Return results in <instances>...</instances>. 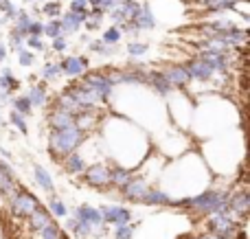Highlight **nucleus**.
<instances>
[{
	"mask_svg": "<svg viewBox=\"0 0 250 239\" xmlns=\"http://www.w3.org/2000/svg\"><path fill=\"white\" fill-rule=\"evenodd\" d=\"M88 2L86 0H68V11L73 13H82V16H88Z\"/></svg>",
	"mask_w": 250,
	"mask_h": 239,
	"instance_id": "41",
	"label": "nucleus"
},
{
	"mask_svg": "<svg viewBox=\"0 0 250 239\" xmlns=\"http://www.w3.org/2000/svg\"><path fill=\"white\" fill-rule=\"evenodd\" d=\"M163 75H165V79H167V81L171 83L173 88H176V90H185V88L191 83L189 73H187L185 64H173V66H167V68L163 70Z\"/></svg>",
	"mask_w": 250,
	"mask_h": 239,
	"instance_id": "11",
	"label": "nucleus"
},
{
	"mask_svg": "<svg viewBox=\"0 0 250 239\" xmlns=\"http://www.w3.org/2000/svg\"><path fill=\"white\" fill-rule=\"evenodd\" d=\"M66 48H68V40H66L64 35H60V38H55L51 42V51L53 53H64Z\"/></svg>",
	"mask_w": 250,
	"mask_h": 239,
	"instance_id": "44",
	"label": "nucleus"
},
{
	"mask_svg": "<svg viewBox=\"0 0 250 239\" xmlns=\"http://www.w3.org/2000/svg\"><path fill=\"white\" fill-rule=\"evenodd\" d=\"M86 139H88V134L79 130L77 125L66 127V130H51L48 140H46L48 154H51V158L55 162H62L68 154L82 149V145L86 143Z\"/></svg>",
	"mask_w": 250,
	"mask_h": 239,
	"instance_id": "1",
	"label": "nucleus"
},
{
	"mask_svg": "<svg viewBox=\"0 0 250 239\" xmlns=\"http://www.w3.org/2000/svg\"><path fill=\"white\" fill-rule=\"evenodd\" d=\"M185 68H187V73H189L191 81H200V83H215L222 75V73H215L207 61L198 60V57H191L185 64Z\"/></svg>",
	"mask_w": 250,
	"mask_h": 239,
	"instance_id": "7",
	"label": "nucleus"
},
{
	"mask_svg": "<svg viewBox=\"0 0 250 239\" xmlns=\"http://www.w3.org/2000/svg\"><path fill=\"white\" fill-rule=\"evenodd\" d=\"M99 121H101L99 110H79V112L75 114V125H77L82 132H86V134H90Z\"/></svg>",
	"mask_w": 250,
	"mask_h": 239,
	"instance_id": "14",
	"label": "nucleus"
},
{
	"mask_svg": "<svg viewBox=\"0 0 250 239\" xmlns=\"http://www.w3.org/2000/svg\"><path fill=\"white\" fill-rule=\"evenodd\" d=\"M9 123H11V125L16 127L18 132H22V134H29V123H26V117H22L20 112L11 110V112H9Z\"/></svg>",
	"mask_w": 250,
	"mask_h": 239,
	"instance_id": "33",
	"label": "nucleus"
},
{
	"mask_svg": "<svg viewBox=\"0 0 250 239\" xmlns=\"http://www.w3.org/2000/svg\"><path fill=\"white\" fill-rule=\"evenodd\" d=\"M147 86H149L158 97H169L173 90H176V88L165 79L163 70H154V68H149V73H147Z\"/></svg>",
	"mask_w": 250,
	"mask_h": 239,
	"instance_id": "12",
	"label": "nucleus"
},
{
	"mask_svg": "<svg viewBox=\"0 0 250 239\" xmlns=\"http://www.w3.org/2000/svg\"><path fill=\"white\" fill-rule=\"evenodd\" d=\"M88 51L95 53V55H101V57H112L119 53V48H117V44H105V42H101V40H90V42H88Z\"/></svg>",
	"mask_w": 250,
	"mask_h": 239,
	"instance_id": "25",
	"label": "nucleus"
},
{
	"mask_svg": "<svg viewBox=\"0 0 250 239\" xmlns=\"http://www.w3.org/2000/svg\"><path fill=\"white\" fill-rule=\"evenodd\" d=\"M99 213L104 218V224H127L132 222V211L125 209V206H114V204H104L99 206Z\"/></svg>",
	"mask_w": 250,
	"mask_h": 239,
	"instance_id": "10",
	"label": "nucleus"
},
{
	"mask_svg": "<svg viewBox=\"0 0 250 239\" xmlns=\"http://www.w3.org/2000/svg\"><path fill=\"white\" fill-rule=\"evenodd\" d=\"M86 2H88V7H99L101 0H86Z\"/></svg>",
	"mask_w": 250,
	"mask_h": 239,
	"instance_id": "49",
	"label": "nucleus"
},
{
	"mask_svg": "<svg viewBox=\"0 0 250 239\" xmlns=\"http://www.w3.org/2000/svg\"><path fill=\"white\" fill-rule=\"evenodd\" d=\"M134 231H136V224H132V222L117 224V226H114V237L117 239H129L134 235Z\"/></svg>",
	"mask_w": 250,
	"mask_h": 239,
	"instance_id": "38",
	"label": "nucleus"
},
{
	"mask_svg": "<svg viewBox=\"0 0 250 239\" xmlns=\"http://www.w3.org/2000/svg\"><path fill=\"white\" fill-rule=\"evenodd\" d=\"M73 213H75L73 218L79 219V222L90 231V235H101V233H104L105 224H104V218H101L99 209H95V206H90V204H79L73 209Z\"/></svg>",
	"mask_w": 250,
	"mask_h": 239,
	"instance_id": "6",
	"label": "nucleus"
},
{
	"mask_svg": "<svg viewBox=\"0 0 250 239\" xmlns=\"http://www.w3.org/2000/svg\"><path fill=\"white\" fill-rule=\"evenodd\" d=\"M33 178H35V182H38V187L42 189V191H46L48 196L55 191V182H53L51 174H48L44 167H40V165L33 167Z\"/></svg>",
	"mask_w": 250,
	"mask_h": 239,
	"instance_id": "23",
	"label": "nucleus"
},
{
	"mask_svg": "<svg viewBox=\"0 0 250 239\" xmlns=\"http://www.w3.org/2000/svg\"><path fill=\"white\" fill-rule=\"evenodd\" d=\"M9 97H11V95H7V92H0V103H4V101H9Z\"/></svg>",
	"mask_w": 250,
	"mask_h": 239,
	"instance_id": "48",
	"label": "nucleus"
},
{
	"mask_svg": "<svg viewBox=\"0 0 250 239\" xmlns=\"http://www.w3.org/2000/svg\"><path fill=\"white\" fill-rule=\"evenodd\" d=\"M83 20H86V16H82V13H73V11L62 13V16H60L62 35H64V38H68V35L79 33V29L83 26Z\"/></svg>",
	"mask_w": 250,
	"mask_h": 239,
	"instance_id": "13",
	"label": "nucleus"
},
{
	"mask_svg": "<svg viewBox=\"0 0 250 239\" xmlns=\"http://www.w3.org/2000/svg\"><path fill=\"white\" fill-rule=\"evenodd\" d=\"M7 53H9V51H7V46H4V44H0V64H2V61L7 60Z\"/></svg>",
	"mask_w": 250,
	"mask_h": 239,
	"instance_id": "46",
	"label": "nucleus"
},
{
	"mask_svg": "<svg viewBox=\"0 0 250 239\" xmlns=\"http://www.w3.org/2000/svg\"><path fill=\"white\" fill-rule=\"evenodd\" d=\"M134 22H136L138 31L156 29V16H154V11H151L149 2H141V11H138V16L134 18Z\"/></svg>",
	"mask_w": 250,
	"mask_h": 239,
	"instance_id": "19",
	"label": "nucleus"
},
{
	"mask_svg": "<svg viewBox=\"0 0 250 239\" xmlns=\"http://www.w3.org/2000/svg\"><path fill=\"white\" fill-rule=\"evenodd\" d=\"M24 44H26V46L31 48V51H38V53H44V51H48V48H46V44L42 42V38H33V35H26Z\"/></svg>",
	"mask_w": 250,
	"mask_h": 239,
	"instance_id": "40",
	"label": "nucleus"
},
{
	"mask_svg": "<svg viewBox=\"0 0 250 239\" xmlns=\"http://www.w3.org/2000/svg\"><path fill=\"white\" fill-rule=\"evenodd\" d=\"M57 64H60V68H62V75L68 79H79L90 68V61H88L86 55H66V57H62Z\"/></svg>",
	"mask_w": 250,
	"mask_h": 239,
	"instance_id": "8",
	"label": "nucleus"
},
{
	"mask_svg": "<svg viewBox=\"0 0 250 239\" xmlns=\"http://www.w3.org/2000/svg\"><path fill=\"white\" fill-rule=\"evenodd\" d=\"M147 51H149V46H147L145 42H127V46H125V53H127L129 60H138V57H145Z\"/></svg>",
	"mask_w": 250,
	"mask_h": 239,
	"instance_id": "30",
	"label": "nucleus"
},
{
	"mask_svg": "<svg viewBox=\"0 0 250 239\" xmlns=\"http://www.w3.org/2000/svg\"><path fill=\"white\" fill-rule=\"evenodd\" d=\"M121 38H123V33L119 31V26H108V29L101 33V42H105V44H119L121 42Z\"/></svg>",
	"mask_w": 250,
	"mask_h": 239,
	"instance_id": "35",
	"label": "nucleus"
},
{
	"mask_svg": "<svg viewBox=\"0 0 250 239\" xmlns=\"http://www.w3.org/2000/svg\"><path fill=\"white\" fill-rule=\"evenodd\" d=\"M26 219H29V226H31V231H40V228H44V226H46V224H51L55 218H53V215L48 213V209H44V206L40 204L38 209H35L33 213H31Z\"/></svg>",
	"mask_w": 250,
	"mask_h": 239,
	"instance_id": "21",
	"label": "nucleus"
},
{
	"mask_svg": "<svg viewBox=\"0 0 250 239\" xmlns=\"http://www.w3.org/2000/svg\"><path fill=\"white\" fill-rule=\"evenodd\" d=\"M0 11L4 13V18H7V20H13V18H16V13H18V9L13 7L11 0H0Z\"/></svg>",
	"mask_w": 250,
	"mask_h": 239,
	"instance_id": "42",
	"label": "nucleus"
},
{
	"mask_svg": "<svg viewBox=\"0 0 250 239\" xmlns=\"http://www.w3.org/2000/svg\"><path fill=\"white\" fill-rule=\"evenodd\" d=\"M53 108H55V110H64V112H70V114H77L79 112V105L75 103V99L66 90H60L55 95V99H53Z\"/></svg>",
	"mask_w": 250,
	"mask_h": 239,
	"instance_id": "22",
	"label": "nucleus"
},
{
	"mask_svg": "<svg viewBox=\"0 0 250 239\" xmlns=\"http://www.w3.org/2000/svg\"><path fill=\"white\" fill-rule=\"evenodd\" d=\"M11 110H16V112H20L22 117L29 119L31 114H33V105L29 103V99H26V95H18L11 99Z\"/></svg>",
	"mask_w": 250,
	"mask_h": 239,
	"instance_id": "27",
	"label": "nucleus"
},
{
	"mask_svg": "<svg viewBox=\"0 0 250 239\" xmlns=\"http://www.w3.org/2000/svg\"><path fill=\"white\" fill-rule=\"evenodd\" d=\"M16 53H18V61H20L22 68H31V66L35 64V53H33V51H29V48L20 46Z\"/></svg>",
	"mask_w": 250,
	"mask_h": 239,
	"instance_id": "36",
	"label": "nucleus"
},
{
	"mask_svg": "<svg viewBox=\"0 0 250 239\" xmlns=\"http://www.w3.org/2000/svg\"><path fill=\"white\" fill-rule=\"evenodd\" d=\"M119 4H125V2H132V0H117Z\"/></svg>",
	"mask_w": 250,
	"mask_h": 239,
	"instance_id": "50",
	"label": "nucleus"
},
{
	"mask_svg": "<svg viewBox=\"0 0 250 239\" xmlns=\"http://www.w3.org/2000/svg\"><path fill=\"white\" fill-rule=\"evenodd\" d=\"M141 204H145V206H171V196L160 187H149V191L145 193Z\"/></svg>",
	"mask_w": 250,
	"mask_h": 239,
	"instance_id": "17",
	"label": "nucleus"
},
{
	"mask_svg": "<svg viewBox=\"0 0 250 239\" xmlns=\"http://www.w3.org/2000/svg\"><path fill=\"white\" fill-rule=\"evenodd\" d=\"M16 189H18L16 178H13V176H9V174H4V171L0 169V196L9 198L13 191H16Z\"/></svg>",
	"mask_w": 250,
	"mask_h": 239,
	"instance_id": "29",
	"label": "nucleus"
},
{
	"mask_svg": "<svg viewBox=\"0 0 250 239\" xmlns=\"http://www.w3.org/2000/svg\"><path fill=\"white\" fill-rule=\"evenodd\" d=\"M24 40H26V33H22L20 29H16V26H13L11 33H9V46H11L13 51H18L20 46H24Z\"/></svg>",
	"mask_w": 250,
	"mask_h": 239,
	"instance_id": "39",
	"label": "nucleus"
},
{
	"mask_svg": "<svg viewBox=\"0 0 250 239\" xmlns=\"http://www.w3.org/2000/svg\"><path fill=\"white\" fill-rule=\"evenodd\" d=\"M42 35H46V38H51V40H55V38H60L62 35V24H60V18H51V20L44 24V33Z\"/></svg>",
	"mask_w": 250,
	"mask_h": 239,
	"instance_id": "34",
	"label": "nucleus"
},
{
	"mask_svg": "<svg viewBox=\"0 0 250 239\" xmlns=\"http://www.w3.org/2000/svg\"><path fill=\"white\" fill-rule=\"evenodd\" d=\"M117 0H101V2H99V9H101V11H104V13H108L110 11V9H114V7H117Z\"/></svg>",
	"mask_w": 250,
	"mask_h": 239,
	"instance_id": "45",
	"label": "nucleus"
},
{
	"mask_svg": "<svg viewBox=\"0 0 250 239\" xmlns=\"http://www.w3.org/2000/svg\"><path fill=\"white\" fill-rule=\"evenodd\" d=\"M42 33H44V22L40 20H33L29 24V29H26V35H33V38H42Z\"/></svg>",
	"mask_w": 250,
	"mask_h": 239,
	"instance_id": "43",
	"label": "nucleus"
},
{
	"mask_svg": "<svg viewBox=\"0 0 250 239\" xmlns=\"http://www.w3.org/2000/svg\"><path fill=\"white\" fill-rule=\"evenodd\" d=\"M40 9V13H42V16H48V20H51V18H60L62 13V2H57V0H48V2H44L42 7H38Z\"/></svg>",
	"mask_w": 250,
	"mask_h": 239,
	"instance_id": "31",
	"label": "nucleus"
},
{
	"mask_svg": "<svg viewBox=\"0 0 250 239\" xmlns=\"http://www.w3.org/2000/svg\"><path fill=\"white\" fill-rule=\"evenodd\" d=\"M79 81H82L86 88H90L92 92H97L104 103H108V99L114 95V86L108 81V77L104 75V70H95V73L86 70V73L79 77Z\"/></svg>",
	"mask_w": 250,
	"mask_h": 239,
	"instance_id": "3",
	"label": "nucleus"
},
{
	"mask_svg": "<svg viewBox=\"0 0 250 239\" xmlns=\"http://www.w3.org/2000/svg\"><path fill=\"white\" fill-rule=\"evenodd\" d=\"M62 167H64V171L66 174H70V176H83V171H86V167H88V160L83 158V154L77 149V152L68 154V156L62 160Z\"/></svg>",
	"mask_w": 250,
	"mask_h": 239,
	"instance_id": "15",
	"label": "nucleus"
},
{
	"mask_svg": "<svg viewBox=\"0 0 250 239\" xmlns=\"http://www.w3.org/2000/svg\"><path fill=\"white\" fill-rule=\"evenodd\" d=\"M64 90L75 99V103L79 105V110H101V108H105V103L101 101V97L97 95V92H92L90 88H86L79 79H73Z\"/></svg>",
	"mask_w": 250,
	"mask_h": 239,
	"instance_id": "2",
	"label": "nucleus"
},
{
	"mask_svg": "<svg viewBox=\"0 0 250 239\" xmlns=\"http://www.w3.org/2000/svg\"><path fill=\"white\" fill-rule=\"evenodd\" d=\"M0 156H2V158H11V152H9V149H4V147H0Z\"/></svg>",
	"mask_w": 250,
	"mask_h": 239,
	"instance_id": "47",
	"label": "nucleus"
},
{
	"mask_svg": "<svg viewBox=\"0 0 250 239\" xmlns=\"http://www.w3.org/2000/svg\"><path fill=\"white\" fill-rule=\"evenodd\" d=\"M20 88V81H18L16 77H13L11 68L9 66H4L2 70H0V92H7V95H13V92Z\"/></svg>",
	"mask_w": 250,
	"mask_h": 239,
	"instance_id": "24",
	"label": "nucleus"
},
{
	"mask_svg": "<svg viewBox=\"0 0 250 239\" xmlns=\"http://www.w3.org/2000/svg\"><path fill=\"white\" fill-rule=\"evenodd\" d=\"M134 176L132 169L127 167H121V165H110V187L112 189H121L125 182H129Z\"/></svg>",
	"mask_w": 250,
	"mask_h": 239,
	"instance_id": "20",
	"label": "nucleus"
},
{
	"mask_svg": "<svg viewBox=\"0 0 250 239\" xmlns=\"http://www.w3.org/2000/svg\"><path fill=\"white\" fill-rule=\"evenodd\" d=\"M151 184L147 180H143L141 176H132L129 182H125L119 191H121V198L125 202H134V204H141V200L145 198V193L149 191Z\"/></svg>",
	"mask_w": 250,
	"mask_h": 239,
	"instance_id": "9",
	"label": "nucleus"
},
{
	"mask_svg": "<svg viewBox=\"0 0 250 239\" xmlns=\"http://www.w3.org/2000/svg\"><path fill=\"white\" fill-rule=\"evenodd\" d=\"M0 108H2V103H0Z\"/></svg>",
	"mask_w": 250,
	"mask_h": 239,
	"instance_id": "52",
	"label": "nucleus"
},
{
	"mask_svg": "<svg viewBox=\"0 0 250 239\" xmlns=\"http://www.w3.org/2000/svg\"><path fill=\"white\" fill-rule=\"evenodd\" d=\"M26 99H29V103L33 105V108H46L48 105V90L44 83H33V86H29V90H26Z\"/></svg>",
	"mask_w": 250,
	"mask_h": 239,
	"instance_id": "18",
	"label": "nucleus"
},
{
	"mask_svg": "<svg viewBox=\"0 0 250 239\" xmlns=\"http://www.w3.org/2000/svg\"><path fill=\"white\" fill-rule=\"evenodd\" d=\"M16 29H20L22 33H26V29H29V24L33 22V18H31V13L29 11H24V9H18V13H16Z\"/></svg>",
	"mask_w": 250,
	"mask_h": 239,
	"instance_id": "37",
	"label": "nucleus"
},
{
	"mask_svg": "<svg viewBox=\"0 0 250 239\" xmlns=\"http://www.w3.org/2000/svg\"><path fill=\"white\" fill-rule=\"evenodd\" d=\"M83 180H86L88 187L99 189L101 193H108L110 187V165L108 162H92L86 167L83 171Z\"/></svg>",
	"mask_w": 250,
	"mask_h": 239,
	"instance_id": "4",
	"label": "nucleus"
},
{
	"mask_svg": "<svg viewBox=\"0 0 250 239\" xmlns=\"http://www.w3.org/2000/svg\"><path fill=\"white\" fill-rule=\"evenodd\" d=\"M48 213H51L53 218H66V215H68L66 204L55 196V193H51V198H48Z\"/></svg>",
	"mask_w": 250,
	"mask_h": 239,
	"instance_id": "28",
	"label": "nucleus"
},
{
	"mask_svg": "<svg viewBox=\"0 0 250 239\" xmlns=\"http://www.w3.org/2000/svg\"><path fill=\"white\" fill-rule=\"evenodd\" d=\"M33 2H40V0H33ZM57 2H62V0H57Z\"/></svg>",
	"mask_w": 250,
	"mask_h": 239,
	"instance_id": "51",
	"label": "nucleus"
},
{
	"mask_svg": "<svg viewBox=\"0 0 250 239\" xmlns=\"http://www.w3.org/2000/svg\"><path fill=\"white\" fill-rule=\"evenodd\" d=\"M9 206L13 209V213L16 215H20V218H29V215L40 206V200L31 191L18 187L16 191L9 196Z\"/></svg>",
	"mask_w": 250,
	"mask_h": 239,
	"instance_id": "5",
	"label": "nucleus"
},
{
	"mask_svg": "<svg viewBox=\"0 0 250 239\" xmlns=\"http://www.w3.org/2000/svg\"><path fill=\"white\" fill-rule=\"evenodd\" d=\"M119 11H121V16H123V22L134 20V18L138 16V11H141V2H138V0H132V2L119 4Z\"/></svg>",
	"mask_w": 250,
	"mask_h": 239,
	"instance_id": "32",
	"label": "nucleus"
},
{
	"mask_svg": "<svg viewBox=\"0 0 250 239\" xmlns=\"http://www.w3.org/2000/svg\"><path fill=\"white\" fill-rule=\"evenodd\" d=\"M46 121H48V127H51V130H66V127H73L75 125V114L64 112V110L51 108Z\"/></svg>",
	"mask_w": 250,
	"mask_h": 239,
	"instance_id": "16",
	"label": "nucleus"
},
{
	"mask_svg": "<svg viewBox=\"0 0 250 239\" xmlns=\"http://www.w3.org/2000/svg\"><path fill=\"white\" fill-rule=\"evenodd\" d=\"M62 77V68L57 61H48V64H44L42 68H40V79H42L44 83L46 81H57V79Z\"/></svg>",
	"mask_w": 250,
	"mask_h": 239,
	"instance_id": "26",
	"label": "nucleus"
}]
</instances>
